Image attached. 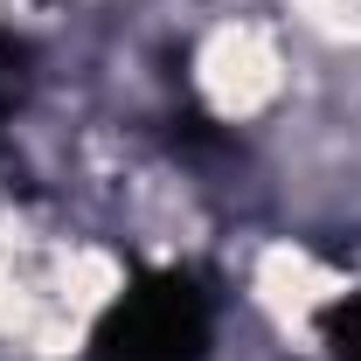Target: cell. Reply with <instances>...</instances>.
Returning a JSON list of instances; mask_svg holds the SVG:
<instances>
[{
  "label": "cell",
  "mask_w": 361,
  "mask_h": 361,
  "mask_svg": "<svg viewBox=\"0 0 361 361\" xmlns=\"http://www.w3.org/2000/svg\"><path fill=\"white\" fill-rule=\"evenodd\" d=\"M216 341V285L209 271L174 264L146 271L133 292L111 299V313L90 326L84 361H209Z\"/></svg>",
  "instance_id": "1"
},
{
  "label": "cell",
  "mask_w": 361,
  "mask_h": 361,
  "mask_svg": "<svg viewBox=\"0 0 361 361\" xmlns=\"http://www.w3.org/2000/svg\"><path fill=\"white\" fill-rule=\"evenodd\" d=\"M28 84H35V42L0 35V126L14 118V104L28 97Z\"/></svg>",
  "instance_id": "2"
},
{
  "label": "cell",
  "mask_w": 361,
  "mask_h": 361,
  "mask_svg": "<svg viewBox=\"0 0 361 361\" xmlns=\"http://www.w3.org/2000/svg\"><path fill=\"white\" fill-rule=\"evenodd\" d=\"M319 341H326V361H361V292L319 313Z\"/></svg>",
  "instance_id": "3"
}]
</instances>
